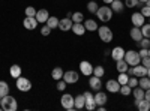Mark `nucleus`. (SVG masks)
<instances>
[{
    "label": "nucleus",
    "instance_id": "obj_1",
    "mask_svg": "<svg viewBox=\"0 0 150 111\" xmlns=\"http://www.w3.org/2000/svg\"><path fill=\"white\" fill-rule=\"evenodd\" d=\"M0 107H2L3 111H15L18 108V104H17V99L12 98L11 95H6L2 98V102H0Z\"/></svg>",
    "mask_w": 150,
    "mask_h": 111
},
{
    "label": "nucleus",
    "instance_id": "obj_2",
    "mask_svg": "<svg viewBox=\"0 0 150 111\" xmlns=\"http://www.w3.org/2000/svg\"><path fill=\"white\" fill-rule=\"evenodd\" d=\"M125 60H126V63L129 66H137V65H140L141 63V57L138 54V51H134V50H129L125 53Z\"/></svg>",
    "mask_w": 150,
    "mask_h": 111
},
{
    "label": "nucleus",
    "instance_id": "obj_3",
    "mask_svg": "<svg viewBox=\"0 0 150 111\" xmlns=\"http://www.w3.org/2000/svg\"><path fill=\"white\" fill-rule=\"evenodd\" d=\"M96 17L101 20V21H104V23H108L112 18V9L110 6H101V8H98Z\"/></svg>",
    "mask_w": 150,
    "mask_h": 111
},
{
    "label": "nucleus",
    "instance_id": "obj_4",
    "mask_svg": "<svg viewBox=\"0 0 150 111\" xmlns=\"http://www.w3.org/2000/svg\"><path fill=\"white\" fill-rule=\"evenodd\" d=\"M60 104H62V107H63L65 110H74L75 108V98L72 96V95H69V93H65L63 96L60 98Z\"/></svg>",
    "mask_w": 150,
    "mask_h": 111
},
{
    "label": "nucleus",
    "instance_id": "obj_5",
    "mask_svg": "<svg viewBox=\"0 0 150 111\" xmlns=\"http://www.w3.org/2000/svg\"><path fill=\"white\" fill-rule=\"evenodd\" d=\"M98 32H99V38H101V41H104L107 44L112 41V32H111L110 27H107V26L98 27Z\"/></svg>",
    "mask_w": 150,
    "mask_h": 111
},
{
    "label": "nucleus",
    "instance_id": "obj_6",
    "mask_svg": "<svg viewBox=\"0 0 150 111\" xmlns=\"http://www.w3.org/2000/svg\"><path fill=\"white\" fill-rule=\"evenodd\" d=\"M17 89L20 92H29L32 89V83L26 77H18L17 78Z\"/></svg>",
    "mask_w": 150,
    "mask_h": 111
},
{
    "label": "nucleus",
    "instance_id": "obj_7",
    "mask_svg": "<svg viewBox=\"0 0 150 111\" xmlns=\"http://www.w3.org/2000/svg\"><path fill=\"white\" fill-rule=\"evenodd\" d=\"M80 69H81V74L86 77H90L93 74V66H92L90 62H87V60H83L80 63Z\"/></svg>",
    "mask_w": 150,
    "mask_h": 111
},
{
    "label": "nucleus",
    "instance_id": "obj_8",
    "mask_svg": "<svg viewBox=\"0 0 150 111\" xmlns=\"http://www.w3.org/2000/svg\"><path fill=\"white\" fill-rule=\"evenodd\" d=\"M78 74L75 72V71H66V72H63V80L68 83V84H75L78 81Z\"/></svg>",
    "mask_w": 150,
    "mask_h": 111
},
{
    "label": "nucleus",
    "instance_id": "obj_9",
    "mask_svg": "<svg viewBox=\"0 0 150 111\" xmlns=\"http://www.w3.org/2000/svg\"><path fill=\"white\" fill-rule=\"evenodd\" d=\"M83 95H84V99H86V108L87 110H95L98 107L96 102H95V95H92L90 92H86Z\"/></svg>",
    "mask_w": 150,
    "mask_h": 111
},
{
    "label": "nucleus",
    "instance_id": "obj_10",
    "mask_svg": "<svg viewBox=\"0 0 150 111\" xmlns=\"http://www.w3.org/2000/svg\"><path fill=\"white\" fill-rule=\"evenodd\" d=\"M144 20H146V17L141 14V12H135V14L131 15V21H132V24L135 27H141L144 24Z\"/></svg>",
    "mask_w": 150,
    "mask_h": 111
},
{
    "label": "nucleus",
    "instance_id": "obj_11",
    "mask_svg": "<svg viewBox=\"0 0 150 111\" xmlns=\"http://www.w3.org/2000/svg\"><path fill=\"white\" fill-rule=\"evenodd\" d=\"M23 26L26 27L27 30H35L38 27V20L35 17H26L23 21Z\"/></svg>",
    "mask_w": 150,
    "mask_h": 111
},
{
    "label": "nucleus",
    "instance_id": "obj_12",
    "mask_svg": "<svg viewBox=\"0 0 150 111\" xmlns=\"http://www.w3.org/2000/svg\"><path fill=\"white\" fill-rule=\"evenodd\" d=\"M105 87H107V90L111 92V93H117V92L120 90V83H119L117 80H108L107 84H105Z\"/></svg>",
    "mask_w": 150,
    "mask_h": 111
},
{
    "label": "nucleus",
    "instance_id": "obj_13",
    "mask_svg": "<svg viewBox=\"0 0 150 111\" xmlns=\"http://www.w3.org/2000/svg\"><path fill=\"white\" fill-rule=\"evenodd\" d=\"M72 24H74V21H72L71 18L59 20V27H57V29L63 30V32H68V30H71V29H72Z\"/></svg>",
    "mask_w": 150,
    "mask_h": 111
},
{
    "label": "nucleus",
    "instance_id": "obj_14",
    "mask_svg": "<svg viewBox=\"0 0 150 111\" xmlns=\"http://www.w3.org/2000/svg\"><path fill=\"white\" fill-rule=\"evenodd\" d=\"M125 53H126V51H125L122 47H114V48L111 50V59L117 62V60H120V59L125 57Z\"/></svg>",
    "mask_w": 150,
    "mask_h": 111
},
{
    "label": "nucleus",
    "instance_id": "obj_15",
    "mask_svg": "<svg viewBox=\"0 0 150 111\" xmlns=\"http://www.w3.org/2000/svg\"><path fill=\"white\" fill-rule=\"evenodd\" d=\"M89 86H90V89H92V90L98 92L99 89L102 87V81H101V78H99V77L93 75V77H90V80H89Z\"/></svg>",
    "mask_w": 150,
    "mask_h": 111
},
{
    "label": "nucleus",
    "instance_id": "obj_16",
    "mask_svg": "<svg viewBox=\"0 0 150 111\" xmlns=\"http://www.w3.org/2000/svg\"><path fill=\"white\" fill-rule=\"evenodd\" d=\"M50 14H48V11L47 9H39V11H36V15L35 18L38 20V23H47Z\"/></svg>",
    "mask_w": 150,
    "mask_h": 111
},
{
    "label": "nucleus",
    "instance_id": "obj_17",
    "mask_svg": "<svg viewBox=\"0 0 150 111\" xmlns=\"http://www.w3.org/2000/svg\"><path fill=\"white\" fill-rule=\"evenodd\" d=\"M129 35H131V38H132V41H137V42H140L144 36H143V33H141V29H138V27H132L131 29V32H129Z\"/></svg>",
    "mask_w": 150,
    "mask_h": 111
},
{
    "label": "nucleus",
    "instance_id": "obj_18",
    "mask_svg": "<svg viewBox=\"0 0 150 111\" xmlns=\"http://www.w3.org/2000/svg\"><path fill=\"white\" fill-rule=\"evenodd\" d=\"M77 36H83L86 33V27H84V24L83 23H74L72 24V29H71Z\"/></svg>",
    "mask_w": 150,
    "mask_h": 111
},
{
    "label": "nucleus",
    "instance_id": "obj_19",
    "mask_svg": "<svg viewBox=\"0 0 150 111\" xmlns=\"http://www.w3.org/2000/svg\"><path fill=\"white\" fill-rule=\"evenodd\" d=\"M95 102H96L98 107L99 105H105L107 104V95L104 92H101V90H98V93L95 95Z\"/></svg>",
    "mask_w": 150,
    "mask_h": 111
},
{
    "label": "nucleus",
    "instance_id": "obj_20",
    "mask_svg": "<svg viewBox=\"0 0 150 111\" xmlns=\"http://www.w3.org/2000/svg\"><path fill=\"white\" fill-rule=\"evenodd\" d=\"M135 107L138 108L140 111H149L150 110V102L146 101V99H141V101H134Z\"/></svg>",
    "mask_w": 150,
    "mask_h": 111
},
{
    "label": "nucleus",
    "instance_id": "obj_21",
    "mask_svg": "<svg viewBox=\"0 0 150 111\" xmlns=\"http://www.w3.org/2000/svg\"><path fill=\"white\" fill-rule=\"evenodd\" d=\"M134 75H135V77H144V75H147V68L143 66L141 63L137 65V66H134Z\"/></svg>",
    "mask_w": 150,
    "mask_h": 111
},
{
    "label": "nucleus",
    "instance_id": "obj_22",
    "mask_svg": "<svg viewBox=\"0 0 150 111\" xmlns=\"http://www.w3.org/2000/svg\"><path fill=\"white\" fill-rule=\"evenodd\" d=\"M83 24H84L86 30H89V32H96L98 30V23L95 20H86Z\"/></svg>",
    "mask_w": 150,
    "mask_h": 111
},
{
    "label": "nucleus",
    "instance_id": "obj_23",
    "mask_svg": "<svg viewBox=\"0 0 150 111\" xmlns=\"http://www.w3.org/2000/svg\"><path fill=\"white\" fill-rule=\"evenodd\" d=\"M116 68H117V71H119V72H128L129 65L126 63V60H125V59H120V60H117V62H116Z\"/></svg>",
    "mask_w": 150,
    "mask_h": 111
},
{
    "label": "nucleus",
    "instance_id": "obj_24",
    "mask_svg": "<svg viewBox=\"0 0 150 111\" xmlns=\"http://www.w3.org/2000/svg\"><path fill=\"white\" fill-rule=\"evenodd\" d=\"M144 89H138V87H135V89H132V95H134V99L135 101H141V99H144Z\"/></svg>",
    "mask_w": 150,
    "mask_h": 111
},
{
    "label": "nucleus",
    "instance_id": "obj_25",
    "mask_svg": "<svg viewBox=\"0 0 150 111\" xmlns=\"http://www.w3.org/2000/svg\"><path fill=\"white\" fill-rule=\"evenodd\" d=\"M138 86H140L141 89H144V90L150 89V78H149L147 75H144V77H140V80H138Z\"/></svg>",
    "mask_w": 150,
    "mask_h": 111
},
{
    "label": "nucleus",
    "instance_id": "obj_26",
    "mask_svg": "<svg viewBox=\"0 0 150 111\" xmlns=\"http://www.w3.org/2000/svg\"><path fill=\"white\" fill-rule=\"evenodd\" d=\"M9 74H11V77L12 78H18V77H21V68L18 66V65H12L11 66V69H9Z\"/></svg>",
    "mask_w": 150,
    "mask_h": 111
},
{
    "label": "nucleus",
    "instance_id": "obj_27",
    "mask_svg": "<svg viewBox=\"0 0 150 111\" xmlns=\"http://www.w3.org/2000/svg\"><path fill=\"white\" fill-rule=\"evenodd\" d=\"M86 107V99H84V95H78L75 96V108L77 110H81Z\"/></svg>",
    "mask_w": 150,
    "mask_h": 111
},
{
    "label": "nucleus",
    "instance_id": "obj_28",
    "mask_svg": "<svg viewBox=\"0 0 150 111\" xmlns=\"http://www.w3.org/2000/svg\"><path fill=\"white\" fill-rule=\"evenodd\" d=\"M111 9H112V12H122L123 11V2H120V0H112Z\"/></svg>",
    "mask_w": 150,
    "mask_h": 111
},
{
    "label": "nucleus",
    "instance_id": "obj_29",
    "mask_svg": "<svg viewBox=\"0 0 150 111\" xmlns=\"http://www.w3.org/2000/svg\"><path fill=\"white\" fill-rule=\"evenodd\" d=\"M9 95V84L6 81H0V98Z\"/></svg>",
    "mask_w": 150,
    "mask_h": 111
},
{
    "label": "nucleus",
    "instance_id": "obj_30",
    "mask_svg": "<svg viewBox=\"0 0 150 111\" xmlns=\"http://www.w3.org/2000/svg\"><path fill=\"white\" fill-rule=\"evenodd\" d=\"M47 26H48L50 29H57V27H59V18H57V17H48Z\"/></svg>",
    "mask_w": 150,
    "mask_h": 111
},
{
    "label": "nucleus",
    "instance_id": "obj_31",
    "mask_svg": "<svg viewBox=\"0 0 150 111\" xmlns=\"http://www.w3.org/2000/svg\"><path fill=\"white\" fill-rule=\"evenodd\" d=\"M51 77H53L56 81H59V80L63 78V71H62V68H54L53 72H51Z\"/></svg>",
    "mask_w": 150,
    "mask_h": 111
},
{
    "label": "nucleus",
    "instance_id": "obj_32",
    "mask_svg": "<svg viewBox=\"0 0 150 111\" xmlns=\"http://www.w3.org/2000/svg\"><path fill=\"white\" fill-rule=\"evenodd\" d=\"M123 96H129L131 93H132V87H131V86L129 84H122L120 86V90H119Z\"/></svg>",
    "mask_w": 150,
    "mask_h": 111
},
{
    "label": "nucleus",
    "instance_id": "obj_33",
    "mask_svg": "<svg viewBox=\"0 0 150 111\" xmlns=\"http://www.w3.org/2000/svg\"><path fill=\"white\" fill-rule=\"evenodd\" d=\"M74 23H83L84 21V15L83 12H72V18H71Z\"/></svg>",
    "mask_w": 150,
    "mask_h": 111
},
{
    "label": "nucleus",
    "instance_id": "obj_34",
    "mask_svg": "<svg viewBox=\"0 0 150 111\" xmlns=\"http://www.w3.org/2000/svg\"><path fill=\"white\" fill-rule=\"evenodd\" d=\"M128 80H129V75H128V72H120L119 74V77H117V81L122 84H128Z\"/></svg>",
    "mask_w": 150,
    "mask_h": 111
},
{
    "label": "nucleus",
    "instance_id": "obj_35",
    "mask_svg": "<svg viewBox=\"0 0 150 111\" xmlns=\"http://www.w3.org/2000/svg\"><path fill=\"white\" fill-rule=\"evenodd\" d=\"M98 3H96V0H90L89 3H87V9H89V12H92V14H96V11H98Z\"/></svg>",
    "mask_w": 150,
    "mask_h": 111
},
{
    "label": "nucleus",
    "instance_id": "obj_36",
    "mask_svg": "<svg viewBox=\"0 0 150 111\" xmlns=\"http://www.w3.org/2000/svg\"><path fill=\"white\" fill-rule=\"evenodd\" d=\"M104 74H105V69L101 66V65H98L96 68H93V75H96V77H104Z\"/></svg>",
    "mask_w": 150,
    "mask_h": 111
},
{
    "label": "nucleus",
    "instance_id": "obj_37",
    "mask_svg": "<svg viewBox=\"0 0 150 111\" xmlns=\"http://www.w3.org/2000/svg\"><path fill=\"white\" fill-rule=\"evenodd\" d=\"M141 33H143V36L144 38H150V23L149 24H143L141 26Z\"/></svg>",
    "mask_w": 150,
    "mask_h": 111
},
{
    "label": "nucleus",
    "instance_id": "obj_38",
    "mask_svg": "<svg viewBox=\"0 0 150 111\" xmlns=\"http://www.w3.org/2000/svg\"><path fill=\"white\" fill-rule=\"evenodd\" d=\"M138 44H140L141 48H146V50H149V48H150V38H143Z\"/></svg>",
    "mask_w": 150,
    "mask_h": 111
},
{
    "label": "nucleus",
    "instance_id": "obj_39",
    "mask_svg": "<svg viewBox=\"0 0 150 111\" xmlns=\"http://www.w3.org/2000/svg\"><path fill=\"white\" fill-rule=\"evenodd\" d=\"M66 81L63 80V78H62V80H59L57 81V90H60V92H63V90H66Z\"/></svg>",
    "mask_w": 150,
    "mask_h": 111
},
{
    "label": "nucleus",
    "instance_id": "obj_40",
    "mask_svg": "<svg viewBox=\"0 0 150 111\" xmlns=\"http://www.w3.org/2000/svg\"><path fill=\"white\" fill-rule=\"evenodd\" d=\"M128 84L131 86L132 89H135V87H138V80H137V78L132 75V77H129V80H128Z\"/></svg>",
    "mask_w": 150,
    "mask_h": 111
},
{
    "label": "nucleus",
    "instance_id": "obj_41",
    "mask_svg": "<svg viewBox=\"0 0 150 111\" xmlns=\"http://www.w3.org/2000/svg\"><path fill=\"white\" fill-rule=\"evenodd\" d=\"M26 17H35L36 15V9L33 8V6H29V8H26Z\"/></svg>",
    "mask_w": 150,
    "mask_h": 111
},
{
    "label": "nucleus",
    "instance_id": "obj_42",
    "mask_svg": "<svg viewBox=\"0 0 150 111\" xmlns=\"http://www.w3.org/2000/svg\"><path fill=\"white\" fill-rule=\"evenodd\" d=\"M125 5H126L128 8H135V6H140V2L138 0H126Z\"/></svg>",
    "mask_w": 150,
    "mask_h": 111
},
{
    "label": "nucleus",
    "instance_id": "obj_43",
    "mask_svg": "<svg viewBox=\"0 0 150 111\" xmlns=\"http://www.w3.org/2000/svg\"><path fill=\"white\" fill-rule=\"evenodd\" d=\"M141 65H143V66H146L147 69L150 68V57H149V56H146V57H141Z\"/></svg>",
    "mask_w": 150,
    "mask_h": 111
},
{
    "label": "nucleus",
    "instance_id": "obj_44",
    "mask_svg": "<svg viewBox=\"0 0 150 111\" xmlns=\"http://www.w3.org/2000/svg\"><path fill=\"white\" fill-rule=\"evenodd\" d=\"M141 14H143L144 17H149V18H150V6H143Z\"/></svg>",
    "mask_w": 150,
    "mask_h": 111
},
{
    "label": "nucleus",
    "instance_id": "obj_45",
    "mask_svg": "<svg viewBox=\"0 0 150 111\" xmlns=\"http://www.w3.org/2000/svg\"><path fill=\"white\" fill-rule=\"evenodd\" d=\"M41 33H42V36H48L50 33H51V29H50L48 26H44V27L41 29Z\"/></svg>",
    "mask_w": 150,
    "mask_h": 111
},
{
    "label": "nucleus",
    "instance_id": "obj_46",
    "mask_svg": "<svg viewBox=\"0 0 150 111\" xmlns=\"http://www.w3.org/2000/svg\"><path fill=\"white\" fill-rule=\"evenodd\" d=\"M144 99L150 102V89H147V90L144 92Z\"/></svg>",
    "mask_w": 150,
    "mask_h": 111
},
{
    "label": "nucleus",
    "instance_id": "obj_47",
    "mask_svg": "<svg viewBox=\"0 0 150 111\" xmlns=\"http://www.w3.org/2000/svg\"><path fill=\"white\" fill-rule=\"evenodd\" d=\"M138 54H140V57H146L147 56V50L146 48H141V50L138 51Z\"/></svg>",
    "mask_w": 150,
    "mask_h": 111
},
{
    "label": "nucleus",
    "instance_id": "obj_48",
    "mask_svg": "<svg viewBox=\"0 0 150 111\" xmlns=\"http://www.w3.org/2000/svg\"><path fill=\"white\" fill-rule=\"evenodd\" d=\"M111 2L112 0H104V3H107V5H111Z\"/></svg>",
    "mask_w": 150,
    "mask_h": 111
},
{
    "label": "nucleus",
    "instance_id": "obj_49",
    "mask_svg": "<svg viewBox=\"0 0 150 111\" xmlns=\"http://www.w3.org/2000/svg\"><path fill=\"white\" fill-rule=\"evenodd\" d=\"M147 77H149V78H150V68H149V69H147Z\"/></svg>",
    "mask_w": 150,
    "mask_h": 111
},
{
    "label": "nucleus",
    "instance_id": "obj_50",
    "mask_svg": "<svg viewBox=\"0 0 150 111\" xmlns=\"http://www.w3.org/2000/svg\"><path fill=\"white\" fill-rule=\"evenodd\" d=\"M146 6H150V0H147V2H146Z\"/></svg>",
    "mask_w": 150,
    "mask_h": 111
},
{
    "label": "nucleus",
    "instance_id": "obj_51",
    "mask_svg": "<svg viewBox=\"0 0 150 111\" xmlns=\"http://www.w3.org/2000/svg\"><path fill=\"white\" fill-rule=\"evenodd\" d=\"M138 2H140V3H146V2H147V0H138Z\"/></svg>",
    "mask_w": 150,
    "mask_h": 111
},
{
    "label": "nucleus",
    "instance_id": "obj_52",
    "mask_svg": "<svg viewBox=\"0 0 150 111\" xmlns=\"http://www.w3.org/2000/svg\"><path fill=\"white\" fill-rule=\"evenodd\" d=\"M147 56L150 57V48H149V50H147Z\"/></svg>",
    "mask_w": 150,
    "mask_h": 111
},
{
    "label": "nucleus",
    "instance_id": "obj_53",
    "mask_svg": "<svg viewBox=\"0 0 150 111\" xmlns=\"http://www.w3.org/2000/svg\"><path fill=\"white\" fill-rule=\"evenodd\" d=\"M0 102H2V98H0Z\"/></svg>",
    "mask_w": 150,
    "mask_h": 111
}]
</instances>
